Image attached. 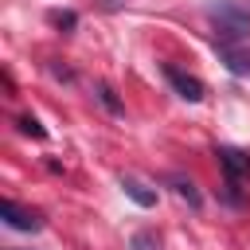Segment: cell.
Masks as SVG:
<instances>
[{
  "instance_id": "obj_1",
  "label": "cell",
  "mask_w": 250,
  "mask_h": 250,
  "mask_svg": "<svg viewBox=\"0 0 250 250\" xmlns=\"http://www.w3.org/2000/svg\"><path fill=\"white\" fill-rule=\"evenodd\" d=\"M207 20L215 27V43L219 47H230V43H246L250 39V12H242V8L219 4V8H207Z\"/></svg>"
},
{
  "instance_id": "obj_2",
  "label": "cell",
  "mask_w": 250,
  "mask_h": 250,
  "mask_svg": "<svg viewBox=\"0 0 250 250\" xmlns=\"http://www.w3.org/2000/svg\"><path fill=\"white\" fill-rule=\"evenodd\" d=\"M164 78H168V86H172L184 102H203V82H199L195 74H188V70H180V66L164 62Z\"/></svg>"
},
{
  "instance_id": "obj_3",
  "label": "cell",
  "mask_w": 250,
  "mask_h": 250,
  "mask_svg": "<svg viewBox=\"0 0 250 250\" xmlns=\"http://www.w3.org/2000/svg\"><path fill=\"white\" fill-rule=\"evenodd\" d=\"M0 219H4L8 227H16V230H39V227H43L39 211H31V207H20L16 199H4V203H0Z\"/></svg>"
},
{
  "instance_id": "obj_4",
  "label": "cell",
  "mask_w": 250,
  "mask_h": 250,
  "mask_svg": "<svg viewBox=\"0 0 250 250\" xmlns=\"http://www.w3.org/2000/svg\"><path fill=\"white\" fill-rule=\"evenodd\" d=\"M215 156H219V168L227 172V180H242V176H250V156H246V152H238V148H230V145H219Z\"/></svg>"
},
{
  "instance_id": "obj_5",
  "label": "cell",
  "mask_w": 250,
  "mask_h": 250,
  "mask_svg": "<svg viewBox=\"0 0 250 250\" xmlns=\"http://www.w3.org/2000/svg\"><path fill=\"white\" fill-rule=\"evenodd\" d=\"M121 191L137 203V207H156V191L148 184H141L137 176H121Z\"/></svg>"
},
{
  "instance_id": "obj_6",
  "label": "cell",
  "mask_w": 250,
  "mask_h": 250,
  "mask_svg": "<svg viewBox=\"0 0 250 250\" xmlns=\"http://www.w3.org/2000/svg\"><path fill=\"white\" fill-rule=\"evenodd\" d=\"M250 43V39H246ZM246 43H230V47H219V55H223V62L234 70V74H250V47Z\"/></svg>"
},
{
  "instance_id": "obj_7",
  "label": "cell",
  "mask_w": 250,
  "mask_h": 250,
  "mask_svg": "<svg viewBox=\"0 0 250 250\" xmlns=\"http://www.w3.org/2000/svg\"><path fill=\"white\" fill-rule=\"evenodd\" d=\"M94 94H98V102H102V105H105V109H109L113 117H121V113H125V105L117 102V94H113V90H109L105 82H98V86H94Z\"/></svg>"
},
{
  "instance_id": "obj_8",
  "label": "cell",
  "mask_w": 250,
  "mask_h": 250,
  "mask_svg": "<svg viewBox=\"0 0 250 250\" xmlns=\"http://www.w3.org/2000/svg\"><path fill=\"white\" fill-rule=\"evenodd\" d=\"M172 188H176V195H180V199H188V203H191V207H199V203H203V199H199V191H195V184H191V180H184V176H176V180H172Z\"/></svg>"
},
{
  "instance_id": "obj_9",
  "label": "cell",
  "mask_w": 250,
  "mask_h": 250,
  "mask_svg": "<svg viewBox=\"0 0 250 250\" xmlns=\"http://www.w3.org/2000/svg\"><path fill=\"white\" fill-rule=\"evenodd\" d=\"M129 246H133V250H160V238H156L152 230H137Z\"/></svg>"
},
{
  "instance_id": "obj_10",
  "label": "cell",
  "mask_w": 250,
  "mask_h": 250,
  "mask_svg": "<svg viewBox=\"0 0 250 250\" xmlns=\"http://www.w3.org/2000/svg\"><path fill=\"white\" fill-rule=\"evenodd\" d=\"M16 125H20V133H27V137H35V141H43V137H47V129H43L35 117H20Z\"/></svg>"
},
{
  "instance_id": "obj_11",
  "label": "cell",
  "mask_w": 250,
  "mask_h": 250,
  "mask_svg": "<svg viewBox=\"0 0 250 250\" xmlns=\"http://www.w3.org/2000/svg\"><path fill=\"white\" fill-rule=\"evenodd\" d=\"M51 23H55V27H66V31H70V27L78 23V16H74V12H51Z\"/></svg>"
},
{
  "instance_id": "obj_12",
  "label": "cell",
  "mask_w": 250,
  "mask_h": 250,
  "mask_svg": "<svg viewBox=\"0 0 250 250\" xmlns=\"http://www.w3.org/2000/svg\"><path fill=\"white\" fill-rule=\"evenodd\" d=\"M12 250H16V246H12Z\"/></svg>"
}]
</instances>
